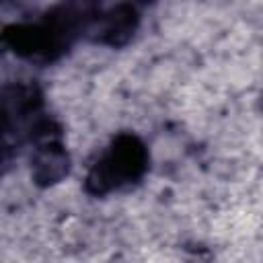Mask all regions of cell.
I'll use <instances>...</instances> for the list:
<instances>
[{"label":"cell","mask_w":263,"mask_h":263,"mask_svg":"<svg viewBox=\"0 0 263 263\" xmlns=\"http://www.w3.org/2000/svg\"><path fill=\"white\" fill-rule=\"evenodd\" d=\"M41 105V92L33 84H10L0 92V177L10 168L18 142L29 140Z\"/></svg>","instance_id":"obj_2"},{"label":"cell","mask_w":263,"mask_h":263,"mask_svg":"<svg viewBox=\"0 0 263 263\" xmlns=\"http://www.w3.org/2000/svg\"><path fill=\"white\" fill-rule=\"evenodd\" d=\"M138 27H140V10L136 2H119L111 6L107 12H99V16L90 23L86 33L90 41L119 49L134 39Z\"/></svg>","instance_id":"obj_3"},{"label":"cell","mask_w":263,"mask_h":263,"mask_svg":"<svg viewBox=\"0 0 263 263\" xmlns=\"http://www.w3.org/2000/svg\"><path fill=\"white\" fill-rule=\"evenodd\" d=\"M150 168V152L146 142L132 134H117L107 152L88 168L84 191L92 197H103L123 185L138 183Z\"/></svg>","instance_id":"obj_1"},{"label":"cell","mask_w":263,"mask_h":263,"mask_svg":"<svg viewBox=\"0 0 263 263\" xmlns=\"http://www.w3.org/2000/svg\"><path fill=\"white\" fill-rule=\"evenodd\" d=\"M70 168H72V158L62 138L35 144L31 156V179L37 187L47 189L62 183L70 175Z\"/></svg>","instance_id":"obj_4"},{"label":"cell","mask_w":263,"mask_h":263,"mask_svg":"<svg viewBox=\"0 0 263 263\" xmlns=\"http://www.w3.org/2000/svg\"><path fill=\"white\" fill-rule=\"evenodd\" d=\"M136 2H138V4H144V6H146V4H154L156 0H136Z\"/></svg>","instance_id":"obj_6"},{"label":"cell","mask_w":263,"mask_h":263,"mask_svg":"<svg viewBox=\"0 0 263 263\" xmlns=\"http://www.w3.org/2000/svg\"><path fill=\"white\" fill-rule=\"evenodd\" d=\"M0 43L25 60L43 62L45 58V35L41 23H10L0 31Z\"/></svg>","instance_id":"obj_5"}]
</instances>
